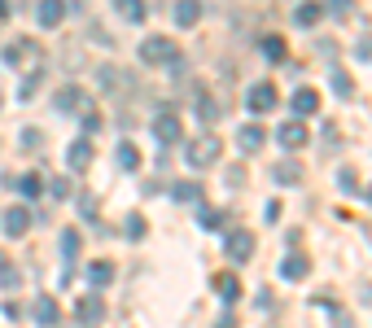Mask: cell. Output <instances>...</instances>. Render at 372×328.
<instances>
[{"label": "cell", "instance_id": "obj_17", "mask_svg": "<svg viewBox=\"0 0 372 328\" xmlns=\"http://www.w3.org/2000/svg\"><path fill=\"white\" fill-rule=\"evenodd\" d=\"M320 110V92L315 88H298L294 92V114H298V119H306V114H315Z\"/></svg>", "mask_w": 372, "mask_h": 328}, {"label": "cell", "instance_id": "obj_21", "mask_svg": "<svg viewBox=\"0 0 372 328\" xmlns=\"http://www.w3.org/2000/svg\"><path fill=\"white\" fill-rule=\"evenodd\" d=\"M18 285H22V271H18V267H13V262L5 258V262H0V289H5V293H13Z\"/></svg>", "mask_w": 372, "mask_h": 328}, {"label": "cell", "instance_id": "obj_32", "mask_svg": "<svg viewBox=\"0 0 372 328\" xmlns=\"http://www.w3.org/2000/svg\"><path fill=\"white\" fill-rule=\"evenodd\" d=\"M337 179H342L346 193H359V175H355V167H342V171H337Z\"/></svg>", "mask_w": 372, "mask_h": 328}, {"label": "cell", "instance_id": "obj_45", "mask_svg": "<svg viewBox=\"0 0 372 328\" xmlns=\"http://www.w3.org/2000/svg\"><path fill=\"white\" fill-rule=\"evenodd\" d=\"M0 105H5V101H0Z\"/></svg>", "mask_w": 372, "mask_h": 328}, {"label": "cell", "instance_id": "obj_36", "mask_svg": "<svg viewBox=\"0 0 372 328\" xmlns=\"http://www.w3.org/2000/svg\"><path fill=\"white\" fill-rule=\"evenodd\" d=\"M79 119H84V131H88V136H92V131H101V114H96V110H84Z\"/></svg>", "mask_w": 372, "mask_h": 328}, {"label": "cell", "instance_id": "obj_35", "mask_svg": "<svg viewBox=\"0 0 372 328\" xmlns=\"http://www.w3.org/2000/svg\"><path fill=\"white\" fill-rule=\"evenodd\" d=\"M123 232L132 237V241H140V237H144V219H140V215H127V228H123Z\"/></svg>", "mask_w": 372, "mask_h": 328}, {"label": "cell", "instance_id": "obj_14", "mask_svg": "<svg viewBox=\"0 0 372 328\" xmlns=\"http://www.w3.org/2000/svg\"><path fill=\"white\" fill-rule=\"evenodd\" d=\"M237 144H241V149H246V154H258V149H263V144H267V131L258 127V123H246V127L237 131Z\"/></svg>", "mask_w": 372, "mask_h": 328}, {"label": "cell", "instance_id": "obj_29", "mask_svg": "<svg viewBox=\"0 0 372 328\" xmlns=\"http://www.w3.org/2000/svg\"><path fill=\"white\" fill-rule=\"evenodd\" d=\"M263 57L281 61V57H285V40H281V36H267V40H263Z\"/></svg>", "mask_w": 372, "mask_h": 328}, {"label": "cell", "instance_id": "obj_24", "mask_svg": "<svg viewBox=\"0 0 372 328\" xmlns=\"http://www.w3.org/2000/svg\"><path fill=\"white\" fill-rule=\"evenodd\" d=\"M198 223L206 228V232H219V228H223V210H215V206H202V210H198Z\"/></svg>", "mask_w": 372, "mask_h": 328}, {"label": "cell", "instance_id": "obj_22", "mask_svg": "<svg viewBox=\"0 0 372 328\" xmlns=\"http://www.w3.org/2000/svg\"><path fill=\"white\" fill-rule=\"evenodd\" d=\"M114 9L127 22H144V0H114Z\"/></svg>", "mask_w": 372, "mask_h": 328}, {"label": "cell", "instance_id": "obj_26", "mask_svg": "<svg viewBox=\"0 0 372 328\" xmlns=\"http://www.w3.org/2000/svg\"><path fill=\"white\" fill-rule=\"evenodd\" d=\"M171 197H175V202H198L202 188L193 184V179H180V184H171Z\"/></svg>", "mask_w": 372, "mask_h": 328}, {"label": "cell", "instance_id": "obj_9", "mask_svg": "<svg viewBox=\"0 0 372 328\" xmlns=\"http://www.w3.org/2000/svg\"><path fill=\"white\" fill-rule=\"evenodd\" d=\"M271 179H276L281 188H294L298 179H302V162L298 158H281L276 167H271Z\"/></svg>", "mask_w": 372, "mask_h": 328}, {"label": "cell", "instance_id": "obj_8", "mask_svg": "<svg viewBox=\"0 0 372 328\" xmlns=\"http://www.w3.org/2000/svg\"><path fill=\"white\" fill-rule=\"evenodd\" d=\"M61 18H66V0H40V5H36V22L44 31H53Z\"/></svg>", "mask_w": 372, "mask_h": 328}, {"label": "cell", "instance_id": "obj_38", "mask_svg": "<svg viewBox=\"0 0 372 328\" xmlns=\"http://www.w3.org/2000/svg\"><path fill=\"white\" fill-rule=\"evenodd\" d=\"M22 144H27V149H44V131H22Z\"/></svg>", "mask_w": 372, "mask_h": 328}, {"label": "cell", "instance_id": "obj_5", "mask_svg": "<svg viewBox=\"0 0 372 328\" xmlns=\"http://www.w3.org/2000/svg\"><path fill=\"white\" fill-rule=\"evenodd\" d=\"M246 110H250V114L276 110V84H254V88L246 92Z\"/></svg>", "mask_w": 372, "mask_h": 328}, {"label": "cell", "instance_id": "obj_13", "mask_svg": "<svg viewBox=\"0 0 372 328\" xmlns=\"http://www.w3.org/2000/svg\"><path fill=\"white\" fill-rule=\"evenodd\" d=\"M31 320H36L40 328H53V324L61 320V311H57L53 298H36V302H31Z\"/></svg>", "mask_w": 372, "mask_h": 328}, {"label": "cell", "instance_id": "obj_30", "mask_svg": "<svg viewBox=\"0 0 372 328\" xmlns=\"http://www.w3.org/2000/svg\"><path fill=\"white\" fill-rule=\"evenodd\" d=\"M198 114H202V123H215L219 119V105L210 101V96H198Z\"/></svg>", "mask_w": 372, "mask_h": 328}, {"label": "cell", "instance_id": "obj_16", "mask_svg": "<svg viewBox=\"0 0 372 328\" xmlns=\"http://www.w3.org/2000/svg\"><path fill=\"white\" fill-rule=\"evenodd\" d=\"M215 293H219V298L232 306V302L241 298V281H237L232 271H219V276H215Z\"/></svg>", "mask_w": 372, "mask_h": 328}, {"label": "cell", "instance_id": "obj_3", "mask_svg": "<svg viewBox=\"0 0 372 328\" xmlns=\"http://www.w3.org/2000/svg\"><path fill=\"white\" fill-rule=\"evenodd\" d=\"M140 61H149V66H171L175 61V44L167 36H149L140 44Z\"/></svg>", "mask_w": 372, "mask_h": 328}, {"label": "cell", "instance_id": "obj_39", "mask_svg": "<svg viewBox=\"0 0 372 328\" xmlns=\"http://www.w3.org/2000/svg\"><path fill=\"white\" fill-rule=\"evenodd\" d=\"M79 210H84V215L92 219V210H96V197H92V193H84V197H79Z\"/></svg>", "mask_w": 372, "mask_h": 328}, {"label": "cell", "instance_id": "obj_1", "mask_svg": "<svg viewBox=\"0 0 372 328\" xmlns=\"http://www.w3.org/2000/svg\"><path fill=\"white\" fill-rule=\"evenodd\" d=\"M219 162V136L215 131H206V136H198L188 144V167L193 171H206V167H215Z\"/></svg>", "mask_w": 372, "mask_h": 328}, {"label": "cell", "instance_id": "obj_37", "mask_svg": "<svg viewBox=\"0 0 372 328\" xmlns=\"http://www.w3.org/2000/svg\"><path fill=\"white\" fill-rule=\"evenodd\" d=\"M48 193H53V197H70L75 188H70V179H66V175H57L53 184H48Z\"/></svg>", "mask_w": 372, "mask_h": 328}, {"label": "cell", "instance_id": "obj_4", "mask_svg": "<svg viewBox=\"0 0 372 328\" xmlns=\"http://www.w3.org/2000/svg\"><path fill=\"white\" fill-rule=\"evenodd\" d=\"M75 315H79V324H84V328H96V324L105 320L101 293H84V298H79V306H75Z\"/></svg>", "mask_w": 372, "mask_h": 328}, {"label": "cell", "instance_id": "obj_11", "mask_svg": "<svg viewBox=\"0 0 372 328\" xmlns=\"http://www.w3.org/2000/svg\"><path fill=\"white\" fill-rule=\"evenodd\" d=\"M57 110H66V114H84V110H92L88 105V96H84V88H75V84H66L57 92Z\"/></svg>", "mask_w": 372, "mask_h": 328}, {"label": "cell", "instance_id": "obj_20", "mask_svg": "<svg viewBox=\"0 0 372 328\" xmlns=\"http://www.w3.org/2000/svg\"><path fill=\"white\" fill-rule=\"evenodd\" d=\"M320 13H325V5H315V0H302V5L294 9V27H315Z\"/></svg>", "mask_w": 372, "mask_h": 328}, {"label": "cell", "instance_id": "obj_10", "mask_svg": "<svg viewBox=\"0 0 372 328\" xmlns=\"http://www.w3.org/2000/svg\"><path fill=\"white\" fill-rule=\"evenodd\" d=\"M66 167H70V171H88V167H92V140H88V136H79L70 149H66Z\"/></svg>", "mask_w": 372, "mask_h": 328}, {"label": "cell", "instance_id": "obj_6", "mask_svg": "<svg viewBox=\"0 0 372 328\" xmlns=\"http://www.w3.org/2000/svg\"><path fill=\"white\" fill-rule=\"evenodd\" d=\"M276 140L285 144V149H302V144L311 140V131H306V123H302V119H289V123H281V127H276Z\"/></svg>", "mask_w": 372, "mask_h": 328}, {"label": "cell", "instance_id": "obj_34", "mask_svg": "<svg viewBox=\"0 0 372 328\" xmlns=\"http://www.w3.org/2000/svg\"><path fill=\"white\" fill-rule=\"evenodd\" d=\"M333 92H337V96H350V92H355L350 75H342V70H337V75H333Z\"/></svg>", "mask_w": 372, "mask_h": 328}, {"label": "cell", "instance_id": "obj_12", "mask_svg": "<svg viewBox=\"0 0 372 328\" xmlns=\"http://www.w3.org/2000/svg\"><path fill=\"white\" fill-rule=\"evenodd\" d=\"M31 228V210L27 206H9L5 210V237H27Z\"/></svg>", "mask_w": 372, "mask_h": 328}, {"label": "cell", "instance_id": "obj_23", "mask_svg": "<svg viewBox=\"0 0 372 328\" xmlns=\"http://www.w3.org/2000/svg\"><path fill=\"white\" fill-rule=\"evenodd\" d=\"M119 167H123V171H136V167H140V149H136L132 140L119 144Z\"/></svg>", "mask_w": 372, "mask_h": 328}, {"label": "cell", "instance_id": "obj_40", "mask_svg": "<svg viewBox=\"0 0 372 328\" xmlns=\"http://www.w3.org/2000/svg\"><path fill=\"white\" fill-rule=\"evenodd\" d=\"M219 328H237V320H232V311H223V315H219Z\"/></svg>", "mask_w": 372, "mask_h": 328}, {"label": "cell", "instance_id": "obj_15", "mask_svg": "<svg viewBox=\"0 0 372 328\" xmlns=\"http://www.w3.org/2000/svg\"><path fill=\"white\" fill-rule=\"evenodd\" d=\"M250 254H254V232H232V237H228V258L246 262Z\"/></svg>", "mask_w": 372, "mask_h": 328}, {"label": "cell", "instance_id": "obj_19", "mask_svg": "<svg viewBox=\"0 0 372 328\" xmlns=\"http://www.w3.org/2000/svg\"><path fill=\"white\" fill-rule=\"evenodd\" d=\"M306 271H311V258H302V254H289V258L281 262V276H285V281H302Z\"/></svg>", "mask_w": 372, "mask_h": 328}, {"label": "cell", "instance_id": "obj_43", "mask_svg": "<svg viewBox=\"0 0 372 328\" xmlns=\"http://www.w3.org/2000/svg\"><path fill=\"white\" fill-rule=\"evenodd\" d=\"M0 262H5V254H0Z\"/></svg>", "mask_w": 372, "mask_h": 328}, {"label": "cell", "instance_id": "obj_41", "mask_svg": "<svg viewBox=\"0 0 372 328\" xmlns=\"http://www.w3.org/2000/svg\"><path fill=\"white\" fill-rule=\"evenodd\" d=\"M0 18H9V5H5V0H0Z\"/></svg>", "mask_w": 372, "mask_h": 328}, {"label": "cell", "instance_id": "obj_31", "mask_svg": "<svg viewBox=\"0 0 372 328\" xmlns=\"http://www.w3.org/2000/svg\"><path fill=\"white\" fill-rule=\"evenodd\" d=\"M61 254H66V262L79 254V232H75V228H70V232H61Z\"/></svg>", "mask_w": 372, "mask_h": 328}, {"label": "cell", "instance_id": "obj_33", "mask_svg": "<svg viewBox=\"0 0 372 328\" xmlns=\"http://www.w3.org/2000/svg\"><path fill=\"white\" fill-rule=\"evenodd\" d=\"M329 9H333V18H350V13H355V0H329Z\"/></svg>", "mask_w": 372, "mask_h": 328}, {"label": "cell", "instance_id": "obj_7", "mask_svg": "<svg viewBox=\"0 0 372 328\" xmlns=\"http://www.w3.org/2000/svg\"><path fill=\"white\" fill-rule=\"evenodd\" d=\"M154 136H158V144H180V136H184V127H180V119H175V114H158L154 119Z\"/></svg>", "mask_w": 372, "mask_h": 328}, {"label": "cell", "instance_id": "obj_25", "mask_svg": "<svg viewBox=\"0 0 372 328\" xmlns=\"http://www.w3.org/2000/svg\"><path fill=\"white\" fill-rule=\"evenodd\" d=\"M88 281H92L96 289H105L110 281H114V267H110V262H92V267H88Z\"/></svg>", "mask_w": 372, "mask_h": 328}, {"label": "cell", "instance_id": "obj_18", "mask_svg": "<svg viewBox=\"0 0 372 328\" xmlns=\"http://www.w3.org/2000/svg\"><path fill=\"white\" fill-rule=\"evenodd\" d=\"M171 13H175V27H198L202 5H198V0H180V5H175Z\"/></svg>", "mask_w": 372, "mask_h": 328}, {"label": "cell", "instance_id": "obj_28", "mask_svg": "<svg viewBox=\"0 0 372 328\" xmlns=\"http://www.w3.org/2000/svg\"><path fill=\"white\" fill-rule=\"evenodd\" d=\"M101 88H105V92H123V70L105 66V70H101Z\"/></svg>", "mask_w": 372, "mask_h": 328}, {"label": "cell", "instance_id": "obj_27", "mask_svg": "<svg viewBox=\"0 0 372 328\" xmlns=\"http://www.w3.org/2000/svg\"><path fill=\"white\" fill-rule=\"evenodd\" d=\"M18 193H22V197H31V202H36V197L44 193V179H40L36 171H31V175H22V179H18Z\"/></svg>", "mask_w": 372, "mask_h": 328}, {"label": "cell", "instance_id": "obj_42", "mask_svg": "<svg viewBox=\"0 0 372 328\" xmlns=\"http://www.w3.org/2000/svg\"><path fill=\"white\" fill-rule=\"evenodd\" d=\"M359 193H364V197H368V202H372V184H368V188H359Z\"/></svg>", "mask_w": 372, "mask_h": 328}, {"label": "cell", "instance_id": "obj_44", "mask_svg": "<svg viewBox=\"0 0 372 328\" xmlns=\"http://www.w3.org/2000/svg\"><path fill=\"white\" fill-rule=\"evenodd\" d=\"M368 232H372V228H368Z\"/></svg>", "mask_w": 372, "mask_h": 328}, {"label": "cell", "instance_id": "obj_2", "mask_svg": "<svg viewBox=\"0 0 372 328\" xmlns=\"http://www.w3.org/2000/svg\"><path fill=\"white\" fill-rule=\"evenodd\" d=\"M0 57H5V66H27V61H31L36 70L44 66V53H40V44H36V40H13Z\"/></svg>", "mask_w": 372, "mask_h": 328}]
</instances>
